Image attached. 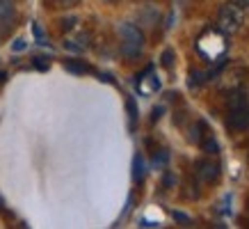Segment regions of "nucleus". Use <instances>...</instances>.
Returning a JSON list of instances; mask_svg holds the SVG:
<instances>
[{"mask_svg":"<svg viewBox=\"0 0 249 229\" xmlns=\"http://www.w3.org/2000/svg\"><path fill=\"white\" fill-rule=\"evenodd\" d=\"M242 21H245V9H242L238 2H231V5L219 7L217 28L224 32V35H235V32L242 28Z\"/></svg>","mask_w":249,"mask_h":229,"instance_id":"obj_1","label":"nucleus"},{"mask_svg":"<svg viewBox=\"0 0 249 229\" xmlns=\"http://www.w3.org/2000/svg\"><path fill=\"white\" fill-rule=\"evenodd\" d=\"M196 176L201 179V181L206 183H215L219 179V165L215 163V160L211 158H201V160H196Z\"/></svg>","mask_w":249,"mask_h":229,"instance_id":"obj_2","label":"nucleus"},{"mask_svg":"<svg viewBox=\"0 0 249 229\" xmlns=\"http://www.w3.org/2000/svg\"><path fill=\"white\" fill-rule=\"evenodd\" d=\"M119 37H121V41H130V44L144 46V32L137 28L135 23H128V21L121 23L119 25Z\"/></svg>","mask_w":249,"mask_h":229,"instance_id":"obj_3","label":"nucleus"},{"mask_svg":"<svg viewBox=\"0 0 249 229\" xmlns=\"http://www.w3.org/2000/svg\"><path fill=\"white\" fill-rule=\"evenodd\" d=\"M229 129L242 131L249 126V108H242V110H229Z\"/></svg>","mask_w":249,"mask_h":229,"instance_id":"obj_4","label":"nucleus"},{"mask_svg":"<svg viewBox=\"0 0 249 229\" xmlns=\"http://www.w3.org/2000/svg\"><path fill=\"white\" fill-rule=\"evenodd\" d=\"M89 39H91L89 32H80V35L73 39H64V48H67V51H73V53H83V51L89 48Z\"/></svg>","mask_w":249,"mask_h":229,"instance_id":"obj_5","label":"nucleus"},{"mask_svg":"<svg viewBox=\"0 0 249 229\" xmlns=\"http://www.w3.org/2000/svg\"><path fill=\"white\" fill-rule=\"evenodd\" d=\"M229 110H242V108H249V94L245 90H233L229 94Z\"/></svg>","mask_w":249,"mask_h":229,"instance_id":"obj_6","label":"nucleus"},{"mask_svg":"<svg viewBox=\"0 0 249 229\" xmlns=\"http://www.w3.org/2000/svg\"><path fill=\"white\" fill-rule=\"evenodd\" d=\"M16 19V9L12 0H0V23L2 25H12Z\"/></svg>","mask_w":249,"mask_h":229,"instance_id":"obj_7","label":"nucleus"},{"mask_svg":"<svg viewBox=\"0 0 249 229\" xmlns=\"http://www.w3.org/2000/svg\"><path fill=\"white\" fill-rule=\"evenodd\" d=\"M199 147L204 149L206 153H219V145H217V140H215V135H213V131L206 129L204 131V135H201V140H199Z\"/></svg>","mask_w":249,"mask_h":229,"instance_id":"obj_8","label":"nucleus"},{"mask_svg":"<svg viewBox=\"0 0 249 229\" xmlns=\"http://www.w3.org/2000/svg\"><path fill=\"white\" fill-rule=\"evenodd\" d=\"M142 48L144 46H137V44H130V41H121V55L126 57V60H135L142 55Z\"/></svg>","mask_w":249,"mask_h":229,"instance_id":"obj_9","label":"nucleus"},{"mask_svg":"<svg viewBox=\"0 0 249 229\" xmlns=\"http://www.w3.org/2000/svg\"><path fill=\"white\" fill-rule=\"evenodd\" d=\"M64 69L71 71V74H89L91 67L89 64H85L83 60H67L64 62Z\"/></svg>","mask_w":249,"mask_h":229,"instance_id":"obj_10","label":"nucleus"},{"mask_svg":"<svg viewBox=\"0 0 249 229\" xmlns=\"http://www.w3.org/2000/svg\"><path fill=\"white\" fill-rule=\"evenodd\" d=\"M144 174H146V165H144V158L137 153L135 158H133V179H135V181H142Z\"/></svg>","mask_w":249,"mask_h":229,"instance_id":"obj_11","label":"nucleus"},{"mask_svg":"<svg viewBox=\"0 0 249 229\" xmlns=\"http://www.w3.org/2000/svg\"><path fill=\"white\" fill-rule=\"evenodd\" d=\"M206 80H208V74H204L201 69H192L190 71V80H188L190 87H201Z\"/></svg>","mask_w":249,"mask_h":229,"instance_id":"obj_12","label":"nucleus"},{"mask_svg":"<svg viewBox=\"0 0 249 229\" xmlns=\"http://www.w3.org/2000/svg\"><path fill=\"white\" fill-rule=\"evenodd\" d=\"M206 129H208V126H206V122H196L195 126H192V131H190V140H192L195 145H199V140H201V135H204Z\"/></svg>","mask_w":249,"mask_h":229,"instance_id":"obj_13","label":"nucleus"},{"mask_svg":"<svg viewBox=\"0 0 249 229\" xmlns=\"http://www.w3.org/2000/svg\"><path fill=\"white\" fill-rule=\"evenodd\" d=\"M76 23H78L76 16H67V19H62V30H64V32L73 30V28H76Z\"/></svg>","mask_w":249,"mask_h":229,"instance_id":"obj_14","label":"nucleus"},{"mask_svg":"<svg viewBox=\"0 0 249 229\" xmlns=\"http://www.w3.org/2000/svg\"><path fill=\"white\" fill-rule=\"evenodd\" d=\"M160 60H162V67H167V69L172 67V64H174V51H172V48H167Z\"/></svg>","mask_w":249,"mask_h":229,"instance_id":"obj_15","label":"nucleus"},{"mask_svg":"<svg viewBox=\"0 0 249 229\" xmlns=\"http://www.w3.org/2000/svg\"><path fill=\"white\" fill-rule=\"evenodd\" d=\"M126 108H128L130 119L135 122V119H137V106H135V101H133V99H128V101H126Z\"/></svg>","mask_w":249,"mask_h":229,"instance_id":"obj_16","label":"nucleus"},{"mask_svg":"<svg viewBox=\"0 0 249 229\" xmlns=\"http://www.w3.org/2000/svg\"><path fill=\"white\" fill-rule=\"evenodd\" d=\"M167 158H169V156H167V152H160L158 156H153V163H156L158 168H162V165L167 163Z\"/></svg>","mask_w":249,"mask_h":229,"instance_id":"obj_17","label":"nucleus"},{"mask_svg":"<svg viewBox=\"0 0 249 229\" xmlns=\"http://www.w3.org/2000/svg\"><path fill=\"white\" fill-rule=\"evenodd\" d=\"M35 67H37L39 71H46V69H48V60H46V57H35Z\"/></svg>","mask_w":249,"mask_h":229,"instance_id":"obj_18","label":"nucleus"},{"mask_svg":"<svg viewBox=\"0 0 249 229\" xmlns=\"http://www.w3.org/2000/svg\"><path fill=\"white\" fill-rule=\"evenodd\" d=\"M60 7H73V5H78V0H55Z\"/></svg>","mask_w":249,"mask_h":229,"instance_id":"obj_19","label":"nucleus"},{"mask_svg":"<svg viewBox=\"0 0 249 229\" xmlns=\"http://www.w3.org/2000/svg\"><path fill=\"white\" fill-rule=\"evenodd\" d=\"M25 46H28V44H25V41H23V39H16L14 44H12V48H14V51H23V48H25Z\"/></svg>","mask_w":249,"mask_h":229,"instance_id":"obj_20","label":"nucleus"},{"mask_svg":"<svg viewBox=\"0 0 249 229\" xmlns=\"http://www.w3.org/2000/svg\"><path fill=\"white\" fill-rule=\"evenodd\" d=\"M174 218H176V220H178V222H190V218H188V215H183V213H178V211H174Z\"/></svg>","mask_w":249,"mask_h":229,"instance_id":"obj_21","label":"nucleus"},{"mask_svg":"<svg viewBox=\"0 0 249 229\" xmlns=\"http://www.w3.org/2000/svg\"><path fill=\"white\" fill-rule=\"evenodd\" d=\"M32 32H35V37H37V39H44V32H41V28H39L37 23L32 25Z\"/></svg>","mask_w":249,"mask_h":229,"instance_id":"obj_22","label":"nucleus"},{"mask_svg":"<svg viewBox=\"0 0 249 229\" xmlns=\"http://www.w3.org/2000/svg\"><path fill=\"white\" fill-rule=\"evenodd\" d=\"M160 114H162V108H156V110H153V122L160 119Z\"/></svg>","mask_w":249,"mask_h":229,"instance_id":"obj_23","label":"nucleus"},{"mask_svg":"<svg viewBox=\"0 0 249 229\" xmlns=\"http://www.w3.org/2000/svg\"><path fill=\"white\" fill-rule=\"evenodd\" d=\"M174 183V176L172 174H165V186H172Z\"/></svg>","mask_w":249,"mask_h":229,"instance_id":"obj_24","label":"nucleus"},{"mask_svg":"<svg viewBox=\"0 0 249 229\" xmlns=\"http://www.w3.org/2000/svg\"><path fill=\"white\" fill-rule=\"evenodd\" d=\"M238 5H240L242 9H247L249 7V0H238Z\"/></svg>","mask_w":249,"mask_h":229,"instance_id":"obj_25","label":"nucleus"},{"mask_svg":"<svg viewBox=\"0 0 249 229\" xmlns=\"http://www.w3.org/2000/svg\"><path fill=\"white\" fill-rule=\"evenodd\" d=\"M5 78H7L5 76V71H0V80H5Z\"/></svg>","mask_w":249,"mask_h":229,"instance_id":"obj_26","label":"nucleus"},{"mask_svg":"<svg viewBox=\"0 0 249 229\" xmlns=\"http://www.w3.org/2000/svg\"><path fill=\"white\" fill-rule=\"evenodd\" d=\"M0 209H2V199H0Z\"/></svg>","mask_w":249,"mask_h":229,"instance_id":"obj_27","label":"nucleus"}]
</instances>
